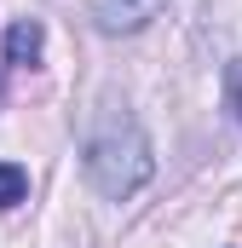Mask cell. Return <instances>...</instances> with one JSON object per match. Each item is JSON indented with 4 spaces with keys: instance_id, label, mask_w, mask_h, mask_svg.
<instances>
[{
    "instance_id": "6da1fadb",
    "label": "cell",
    "mask_w": 242,
    "mask_h": 248,
    "mask_svg": "<svg viewBox=\"0 0 242 248\" xmlns=\"http://www.w3.org/2000/svg\"><path fill=\"white\" fill-rule=\"evenodd\" d=\"M150 173H156V150H150L144 127L127 110L104 104L98 127L87 133V179H92V190L104 202H127V196H138L150 185Z\"/></svg>"
},
{
    "instance_id": "7a4b0ae2",
    "label": "cell",
    "mask_w": 242,
    "mask_h": 248,
    "mask_svg": "<svg viewBox=\"0 0 242 248\" xmlns=\"http://www.w3.org/2000/svg\"><path fill=\"white\" fill-rule=\"evenodd\" d=\"M167 12V0H87V17L98 35H138Z\"/></svg>"
},
{
    "instance_id": "3957f363",
    "label": "cell",
    "mask_w": 242,
    "mask_h": 248,
    "mask_svg": "<svg viewBox=\"0 0 242 248\" xmlns=\"http://www.w3.org/2000/svg\"><path fill=\"white\" fill-rule=\"evenodd\" d=\"M41 46H46V29L35 17H17L6 29V63H41Z\"/></svg>"
},
{
    "instance_id": "277c9868",
    "label": "cell",
    "mask_w": 242,
    "mask_h": 248,
    "mask_svg": "<svg viewBox=\"0 0 242 248\" xmlns=\"http://www.w3.org/2000/svg\"><path fill=\"white\" fill-rule=\"evenodd\" d=\"M23 196H29V173L17 162H0V208H17Z\"/></svg>"
},
{
    "instance_id": "5b68a950",
    "label": "cell",
    "mask_w": 242,
    "mask_h": 248,
    "mask_svg": "<svg viewBox=\"0 0 242 248\" xmlns=\"http://www.w3.org/2000/svg\"><path fill=\"white\" fill-rule=\"evenodd\" d=\"M225 98H231V110H237V122H242V58L225 69Z\"/></svg>"
}]
</instances>
